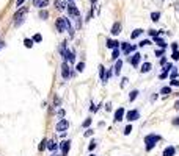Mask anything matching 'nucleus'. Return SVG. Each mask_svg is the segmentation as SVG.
<instances>
[{
  "label": "nucleus",
  "mask_w": 179,
  "mask_h": 156,
  "mask_svg": "<svg viewBox=\"0 0 179 156\" xmlns=\"http://www.w3.org/2000/svg\"><path fill=\"white\" fill-rule=\"evenodd\" d=\"M160 140H162L160 134H146V137H145V148H146V151H151Z\"/></svg>",
  "instance_id": "f257e3e1"
},
{
  "label": "nucleus",
  "mask_w": 179,
  "mask_h": 156,
  "mask_svg": "<svg viewBox=\"0 0 179 156\" xmlns=\"http://www.w3.org/2000/svg\"><path fill=\"white\" fill-rule=\"evenodd\" d=\"M135 49H137V45H132V44H129V42H121V50H123L124 55L135 53Z\"/></svg>",
  "instance_id": "f03ea898"
},
{
  "label": "nucleus",
  "mask_w": 179,
  "mask_h": 156,
  "mask_svg": "<svg viewBox=\"0 0 179 156\" xmlns=\"http://www.w3.org/2000/svg\"><path fill=\"white\" fill-rule=\"evenodd\" d=\"M124 119H127L129 122H135V120L140 119V111L138 109H130V111L126 112V117Z\"/></svg>",
  "instance_id": "7ed1b4c3"
},
{
  "label": "nucleus",
  "mask_w": 179,
  "mask_h": 156,
  "mask_svg": "<svg viewBox=\"0 0 179 156\" xmlns=\"http://www.w3.org/2000/svg\"><path fill=\"white\" fill-rule=\"evenodd\" d=\"M61 77H63L64 80H68V78L72 77L71 69H69V63H66V61H63V64H61Z\"/></svg>",
  "instance_id": "20e7f679"
},
{
  "label": "nucleus",
  "mask_w": 179,
  "mask_h": 156,
  "mask_svg": "<svg viewBox=\"0 0 179 156\" xmlns=\"http://www.w3.org/2000/svg\"><path fill=\"white\" fill-rule=\"evenodd\" d=\"M68 13H69V16H71V17H74V19L80 17V13H79V10H77V7H75V3H74V2L68 5Z\"/></svg>",
  "instance_id": "39448f33"
},
{
  "label": "nucleus",
  "mask_w": 179,
  "mask_h": 156,
  "mask_svg": "<svg viewBox=\"0 0 179 156\" xmlns=\"http://www.w3.org/2000/svg\"><path fill=\"white\" fill-rule=\"evenodd\" d=\"M124 117H126V109L121 106V108H118V109L115 111V117H113V120H115V122H121Z\"/></svg>",
  "instance_id": "423d86ee"
},
{
  "label": "nucleus",
  "mask_w": 179,
  "mask_h": 156,
  "mask_svg": "<svg viewBox=\"0 0 179 156\" xmlns=\"http://www.w3.org/2000/svg\"><path fill=\"white\" fill-rule=\"evenodd\" d=\"M68 128H69V122H68L66 119H61V120L57 123V131H58V133H64Z\"/></svg>",
  "instance_id": "0eeeda50"
},
{
  "label": "nucleus",
  "mask_w": 179,
  "mask_h": 156,
  "mask_svg": "<svg viewBox=\"0 0 179 156\" xmlns=\"http://www.w3.org/2000/svg\"><path fill=\"white\" fill-rule=\"evenodd\" d=\"M60 148H61V156H68L69 148H71V140H63L60 144Z\"/></svg>",
  "instance_id": "6e6552de"
},
{
  "label": "nucleus",
  "mask_w": 179,
  "mask_h": 156,
  "mask_svg": "<svg viewBox=\"0 0 179 156\" xmlns=\"http://www.w3.org/2000/svg\"><path fill=\"white\" fill-rule=\"evenodd\" d=\"M140 59H141V55H140L138 52H135V53H134V56H129V63H130L134 67H135V66H138Z\"/></svg>",
  "instance_id": "1a4fd4ad"
},
{
  "label": "nucleus",
  "mask_w": 179,
  "mask_h": 156,
  "mask_svg": "<svg viewBox=\"0 0 179 156\" xmlns=\"http://www.w3.org/2000/svg\"><path fill=\"white\" fill-rule=\"evenodd\" d=\"M54 5H55V8H57L58 11H63V10H66V8H68L66 0H55Z\"/></svg>",
  "instance_id": "9d476101"
},
{
  "label": "nucleus",
  "mask_w": 179,
  "mask_h": 156,
  "mask_svg": "<svg viewBox=\"0 0 179 156\" xmlns=\"http://www.w3.org/2000/svg\"><path fill=\"white\" fill-rule=\"evenodd\" d=\"M121 22H115L113 25H112V30H110V33L113 35V36H118L120 33H121Z\"/></svg>",
  "instance_id": "9b49d317"
},
{
  "label": "nucleus",
  "mask_w": 179,
  "mask_h": 156,
  "mask_svg": "<svg viewBox=\"0 0 179 156\" xmlns=\"http://www.w3.org/2000/svg\"><path fill=\"white\" fill-rule=\"evenodd\" d=\"M107 49H112V50H115V49H120L121 47V42H118V41H115V39H107Z\"/></svg>",
  "instance_id": "f8f14e48"
},
{
  "label": "nucleus",
  "mask_w": 179,
  "mask_h": 156,
  "mask_svg": "<svg viewBox=\"0 0 179 156\" xmlns=\"http://www.w3.org/2000/svg\"><path fill=\"white\" fill-rule=\"evenodd\" d=\"M47 5H49V0H33V7H36L39 10H44Z\"/></svg>",
  "instance_id": "ddd939ff"
},
{
  "label": "nucleus",
  "mask_w": 179,
  "mask_h": 156,
  "mask_svg": "<svg viewBox=\"0 0 179 156\" xmlns=\"http://www.w3.org/2000/svg\"><path fill=\"white\" fill-rule=\"evenodd\" d=\"M174 154H176V148H174L173 145L165 147V150H163V153H162V156H174Z\"/></svg>",
  "instance_id": "4468645a"
},
{
  "label": "nucleus",
  "mask_w": 179,
  "mask_h": 156,
  "mask_svg": "<svg viewBox=\"0 0 179 156\" xmlns=\"http://www.w3.org/2000/svg\"><path fill=\"white\" fill-rule=\"evenodd\" d=\"M151 67H152V64L146 61V63H143V64H141V69H140V72H141V73H148V72L151 70Z\"/></svg>",
  "instance_id": "2eb2a0df"
},
{
  "label": "nucleus",
  "mask_w": 179,
  "mask_h": 156,
  "mask_svg": "<svg viewBox=\"0 0 179 156\" xmlns=\"http://www.w3.org/2000/svg\"><path fill=\"white\" fill-rule=\"evenodd\" d=\"M143 31H145L143 28H135V30L130 33V38H132V39H137L138 36H141V35H143Z\"/></svg>",
  "instance_id": "dca6fc26"
},
{
  "label": "nucleus",
  "mask_w": 179,
  "mask_h": 156,
  "mask_svg": "<svg viewBox=\"0 0 179 156\" xmlns=\"http://www.w3.org/2000/svg\"><path fill=\"white\" fill-rule=\"evenodd\" d=\"M154 42H156V44H157V45H159L160 49H165V47H166L165 41H163L162 38H159V36H156V38H154Z\"/></svg>",
  "instance_id": "f3484780"
},
{
  "label": "nucleus",
  "mask_w": 179,
  "mask_h": 156,
  "mask_svg": "<svg viewBox=\"0 0 179 156\" xmlns=\"http://www.w3.org/2000/svg\"><path fill=\"white\" fill-rule=\"evenodd\" d=\"M121 69H123V61H121V59H118V61L115 63V75H120Z\"/></svg>",
  "instance_id": "a211bd4d"
},
{
  "label": "nucleus",
  "mask_w": 179,
  "mask_h": 156,
  "mask_svg": "<svg viewBox=\"0 0 179 156\" xmlns=\"http://www.w3.org/2000/svg\"><path fill=\"white\" fill-rule=\"evenodd\" d=\"M105 73H107V70H105V67L101 64V66H99V77H101V80H102L104 83H105Z\"/></svg>",
  "instance_id": "6ab92c4d"
},
{
  "label": "nucleus",
  "mask_w": 179,
  "mask_h": 156,
  "mask_svg": "<svg viewBox=\"0 0 179 156\" xmlns=\"http://www.w3.org/2000/svg\"><path fill=\"white\" fill-rule=\"evenodd\" d=\"M39 19H43V21H47V17H49V11L47 10H39Z\"/></svg>",
  "instance_id": "aec40b11"
},
{
  "label": "nucleus",
  "mask_w": 179,
  "mask_h": 156,
  "mask_svg": "<svg viewBox=\"0 0 179 156\" xmlns=\"http://www.w3.org/2000/svg\"><path fill=\"white\" fill-rule=\"evenodd\" d=\"M160 94H162V95H168V94H173V91H171V86H163V87L160 89Z\"/></svg>",
  "instance_id": "412c9836"
},
{
  "label": "nucleus",
  "mask_w": 179,
  "mask_h": 156,
  "mask_svg": "<svg viewBox=\"0 0 179 156\" xmlns=\"http://www.w3.org/2000/svg\"><path fill=\"white\" fill-rule=\"evenodd\" d=\"M47 142H49V140L44 137V139L41 140V144L38 145V151H44V150H46V147H47Z\"/></svg>",
  "instance_id": "4be33fe9"
},
{
  "label": "nucleus",
  "mask_w": 179,
  "mask_h": 156,
  "mask_svg": "<svg viewBox=\"0 0 179 156\" xmlns=\"http://www.w3.org/2000/svg\"><path fill=\"white\" fill-rule=\"evenodd\" d=\"M138 94H140V92H138L137 89H134V91H130V94H129V102H134V100H135V98L138 97Z\"/></svg>",
  "instance_id": "5701e85b"
},
{
  "label": "nucleus",
  "mask_w": 179,
  "mask_h": 156,
  "mask_svg": "<svg viewBox=\"0 0 179 156\" xmlns=\"http://www.w3.org/2000/svg\"><path fill=\"white\" fill-rule=\"evenodd\" d=\"M159 19H160V13H159V11L151 13V21H152V22H159Z\"/></svg>",
  "instance_id": "b1692460"
},
{
  "label": "nucleus",
  "mask_w": 179,
  "mask_h": 156,
  "mask_svg": "<svg viewBox=\"0 0 179 156\" xmlns=\"http://www.w3.org/2000/svg\"><path fill=\"white\" fill-rule=\"evenodd\" d=\"M57 147H58V145H57V142H55V140H49V142H47V148H49L50 151L57 150Z\"/></svg>",
  "instance_id": "393cba45"
},
{
  "label": "nucleus",
  "mask_w": 179,
  "mask_h": 156,
  "mask_svg": "<svg viewBox=\"0 0 179 156\" xmlns=\"http://www.w3.org/2000/svg\"><path fill=\"white\" fill-rule=\"evenodd\" d=\"M112 59H113V61H118V59H120V49H115V50H113Z\"/></svg>",
  "instance_id": "a878e982"
},
{
  "label": "nucleus",
  "mask_w": 179,
  "mask_h": 156,
  "mask_svg": "<svg viewBox=\"0 0 179 156\" xmlns=\"http://www.w3.org/2000/svg\"><path fill=\"white\" fill-rule=\"evenodd\" d=\"M173 67H174V66H173L171 63H166V64L163 66V72H166V73H168V72H171V70H173Z\"/></svg>",
  "instance_id": "bb28decb"
},
{
  "label": "nucleus",
  "mask_w": 179,
  "mask_h": 156,
  "mask_svg": "<svg viewBox=\"0 0 179 156\" xmlns=\"http://www.w3.org/2000/svg\"><path fill=\"white\" fill-rule=\"evenodd\" d=\"M148 33H149L151 36H154V38H156V36H159V35H162V30H149Z\"/></svg>",
  "instance_id": "cd10ccee"
},
{
  "label": "nucleus",
  "mask_w": 179,
  "mask_h": 156,
  "mask_svg": "<svg viewBox=\"0 0 179 156\" xmlns=\"http://www.w3.org/2000/svg\"><path fill=\"white\" fill-rule=\"evenodd\" d=\"M24 44L27 49H32L33 47V39H24Z\"/></svg>",
  "instance_id": "c85d7f7f"
},
{
  "label": "nucleus",
  "mask_w": 179,
  "mask_h": 156,
  "mask_svg": "<svg viewBox=\"0 0 179 156\" xmlns=\"http://www.w3.org/2000/svg\"><path fill=\"white\" fill-rule=\"evenodd\" d=\"M177 69L176 67H173V70H171V75H170V80H173V78H177Z\"/></svg>",
  "instance_id": "c756f323"
},
{
  "label": "nucleus",
  "mask_w": 179,
  "mask_h": 156,
  "mask_svg": "<svg viewBox=\"0 0 179 156\" xmlns=\"http://www.w3.org/2000/svg\"><path fill=\"white\" fill-rule=\"evenodd\" d=\"M171 59H173V61H179V52H177V50H174V52L171 53Z\"/></svg>",
  "instance_id": "7c9ffc66"
},
{
  "label": "nucleus",
  "mask_w": 179,
  "mask_h": 156,
  "mask_svg": "<svg viewBox=\"0 0 179 156\" xmlns=\"http://www.w3.org/2000/svg\"><path fill=\"white\" fill-rule=\"evenodd\" d=\"M90 125H91V119L88 117V119H85V122L82 123V128H88Z\"/></svg>",
  "instance_id": "2f4dec72"
},
{
  "label": "nucleus",
  "mask_w": 179,
  "mask_h": 156,
  "mask_svg": "<svg viewBox=\"0 0 179 156\" xmlns=\"http://www.w3.org/2000/svg\"><path fill=\"white\" fill-rule=\"evenodd\" d=\"M96 144H98L96 140H91V142H90V145H88V150H90V151H93V150L96 148Z\"/></svg>",
  "instance_id": "473e14b6"
},
{
  "label": "nucleus",
  "mask_w": 179,
  "mask_h": 156,
  "mask_svg": "<svg viewBox=\"0 0 179 156\" xmlns=\"http://www.w3.org/2000/svg\"><path fill=\"white\" fill-rule=\"evenodd\" d=\"M75 69H77V72H83V69H85V63H79V64L75 66Z\"/></svg>",
  "instance_id": "72a5a7b5"
},
{
  "label": "nucleus",
  "mask_w": 179,
  "mask_h": 156,
  "mask_svg": "<svg viewBox=\"0 0 179 156\" xmlns=\"http://www.w3.org/2000/svg\"><path fill=\"white\" fill-rule=\"evenodd\" d=\"M149 44H151V41H149V39H143V41H140V44H138V45H140V47H145V45H149Z\"/></svg>",
  "instance_id": "f704fd0d"
},
{
  "label": "nucleus",
  "mask_w": 179,
  "mask_h": 156,
  "mask_svg": "<svg viewBox=\"0 0 179 156\" xmlns=\"http://www.w3.org/2000/svg\"><path fill=\"white\" fill-rule=\"evenodd\" d=\"M163 53H165V49H160V50H156V53H154V55H156L157 58H159V56L162 58V56H163Z\"/></svg>",
  "instance_id": "c9c22d12"
},
{
  "label": "nucleus",
  "mask_w": 179,
  "mask_h": 156,
  "mask_svg": "<svg viewBox=\"0 0 179 156\" xmlns=\"http://www.w3.org/2000/svg\"><path fill=\"white\" fill-rule=\"evenodd\" d=\"M130 131H132V125H127V126L124 128V136H129Z\"/></svg>",
  "instance_id": "e433bc0d"
},
{
  "label": "nucleus",
  "mask_w": 179,
  "mask_h": 156,
  "mask_svg": "<svg viewBox=\"0 0 179 156\" xmlns=\"http://www.w3.org/2000/svg\"><path fill=\"white\" fill-rule=\"evenodd\" d=\"M43 41V36L41 35H35L33 36V42H41Z\"/></svg>",
  "instance_id": "4c0bfd02"
},
{
  "label": "nucleus",
  "mask_w": 179,
  "mask_h": 156,
  "mask_svg": "<svg viewBox=\"0 0 179 156\" xmlns=\"http://www.w3.org/2000/svg\"><path fill=\"white\" fill-rule=\"evenodd\" d=\"M170 86H179V80H177V78L170 80Z\"/></svg>",
  "instance_id": "58836bf2"
},
{
  "label": "nucleus",
  "mask_w": 179,
  "mask_h": 156,
  "mask_svg": "<svg viewBox=\"0 0 179 156\" xmlns=\"http://www.w3.org/2000/svg\"><path fill=\"white\" fill-rule=\"evenodd\" d=\"M113 73H115V72H113V70H110V69H109V70H107V73H105V81H109V78H110V77H112V75H113Z\"/></svg>",
  "instance_id": "ea45409f"
},
{
  "label": "nucleus",
  "mask_w": 179,
  "mask_h": 156,
  "mask_svg": "<svg viewBox=\"0 0 179 156\" xmlns=\"http://www.w3.org/2000/svg\"><path fill=\"white\" fill-rule=\"evenodd\" d=\"M83 136H85V137H90V136H93V130H90V128H88V130L83 133Z\"/></svg>",
  "instance_id": "a19ab883"
},
{
  "label": "nucleus",
  "mask_w": 179,
  "mask_h": 156,
  "mask_svg": "<svg viewBox=\"0 0 179 156\" xmlns=\"http://www.w3.org/2000/svg\"><path fill=\"white\" fill-rule=\"evenodd\" d=\"M171 123H173V126H179V117H174L171 120Z\"/></svg>",
  "instance_id": "79ce46f5"
},
{
  "label": "nucleus",
  "mask_w": 179,
  "mask_h": 156,
  "mask_svg": "<svg viewBox=\"0 0 179 156\" xmlns=\"http://www.w3.org/2000/svg\"><path fill=\"white\" fill-rule=\"evenodd\" d=\"M166 77H168V73H166V72H162V73L159 75V78H160V80H165Z\"/></svg>",
  "instance_id": "37998d69"
},
{
  "label": "nucleus",
  "mask_w": 179,
  "mask_h": 156,
  "mask_svg": "<svg viewBox=\"0 0 179 156\" xmlns=\"http://www.w3.org/2000/svg\"><path fill=\"white\" fill-rule=\"evenodd\" d=\"M60 103H61V100H60L58 97H55V102H54V105H55V106L58 108V106H60Z\"/></svg>",
  "instance_id": "c03bdc74"
},
{
  "label": "nucleus",
  "mask_w": 179,
  "mask_h": 156,
  "mask_svg": "<svg viewBox=\"0 0 179 156\" xmlns=\"http://www.w3.org/2000/svg\"><path fill=\"white\" fill-rule=\"evenodd\" d=\"M165 64H166V59H165V58H163V56H162V58H160V66H162V67H163V66H165Z\"/></svg>",
  "instance_id": "a18cd8bd"
},
{
  "label": "nucleus",
  "mask_w": 179,
  "mask_h": 156,
  "mask_svg": "<svg viewBox=\"0 0 179 156\" xmlns=\"http://www.w3.org/2000/svg\"><path fill=\"white\" fill-rule=\"evenodd\" d=\"M171 49H173V52L177 50V42H173V44H171Z\"/></svg>",
  "instance_id": "49530a36"
},
{
  "label": "nucleus",
  "mask_w": 179,
  "mask_h": 156,
  "mask_svg": "<svg viewBox=\"0 0 179 156\" xmlns=\"http://www.w3.org/2000/svg\"><path fill=\"white\" fill-rule=\"evenodd\" d=\"M105 111H107V112H109V111H112V105H110V103H107V105H105Z\"/></svg>",
  "instance_id": "de8ad7c7"
},
{
  "label": "nucleus",
  "mask_w": 179,
  "mask_h": 156,
  "mask_svg": "<svg viewBox=\"0 0 179 156\" xmlns=\"http://www.w3.org/2000/svg\"><path fill=\"white\" fill-rule=\"evenodd\" d=\"M126 83H127V78H123V83H121V87H124V86H126Z\"/></svg>",
  "instance_id": "09e8293b"
},
{
  "label": "nucleus",
  "mask_w": 179,
  "mask_h": 156,
  "mask_svg": "<svg viewBox=\"0 0 179 156\" xmlns=\"http://www.w3.org/2000/svg\"><path fill=\"white\" fill-rule=\"evenodd\" d=\"M24 2H25V0H18V2H16V5H18V7H21Z\"/></svg>",
  "instance_id": "8fccbe9b"
},
{
  "label": "nucleus",
  "mask_w": 179,
  "mask_h": 156,
  "mask_svg": "<svg viewBox=\"0 0 179 156\" xmlns=\"http://www.w3.org/2000/svg\"><path fill=\"white\" fill-rule=\"evenodd\" d=\"M58 114H60V117H63V116H64V111H63V109H60V111H58Z\"/></svg>",
  "instance_id": "3c124183"
},
{
  "label": "nucleus",
  "mask_w": 179,
  "mask_h": 156,
  "mask_svg": "<svg viewBox=\"0 0 179 156\" xmlns=\"http://www.w3.org/2000/svg\"><path fill=\"white\" fill-rule=\"evenodd\" d=\"M174 109H179V100H177V102L174 103Z\"/></svg>",
  "instance_id": "603ef678"
},
{
  "label": "nucleus",
  "mask_w": 179,
  "mask_h": 156,
  "mask_svg": "<svg viewBox=\"0 0 179 156\" xmlns=\"http://www.w3.org/2000/svg\"><path fill=\"white\" fill-rule=\"evenodd\" d=\"M174 7H176V11H179V2H176V5H174Z\"/></svg>",
  "instance_id": "864d4df0"
},
{
  "label": "nucleus",
  "mask_w": 179,
  "mask_h": 156,
  "mask_svg": "<svg viewBox=\"0 0 179 156\" xmlns=\"http://www.w3.org/2000/svg\"><path fill=\"white\" fill-rule=\"evenodd\" d=\"M90 2H91V5H96V2H98V0H90Z\"/></svg>",
  "instance_id": "5fc2aeb1"
},
{
  "label": "nucleus",
  "mask_w": 179,
  "mask_h": 156,
  "mask_svg": "<svg viewBox=\"0 0 179 156\" xmlns=\"http://www.w3.org/2000/svg\"><path fill=\"white\" fill-rule=\"evenodd\" d=\"M2 45H3V42H0V47H2Z\"/></svg>",
  "instance_id": "6e6d98bb"
},
{
  "label": "nucleus",
  "mask_w": 179,
  "mask_h": 156,
  "mask_svg": "<svg viewBox=\"0 0 179 156\" xmlns=\"http://www.w3.org/2000/svg\"><path fill=\"white\" fill-rule=\"evenodd\" d=\"M69 2H71V3H72V2H74V0H69Z\"/></svg>",
  "instance_id": "4d7b16f0"
},
{
  "label": "nucleus",
  "mask_w": 179,
  "mask_h": 156,
  "mask_svg": "<svg viewBox=\"0 0 179 156\" xmlns=\"http://www.w3.org/2000/svg\"><path fill=\"white\" fill-rule=\"evenodd\" d=\"M90 156H95V154H90Z\"/></svg>",
  "instance_id": "13d9d810"
}]
</instances>
